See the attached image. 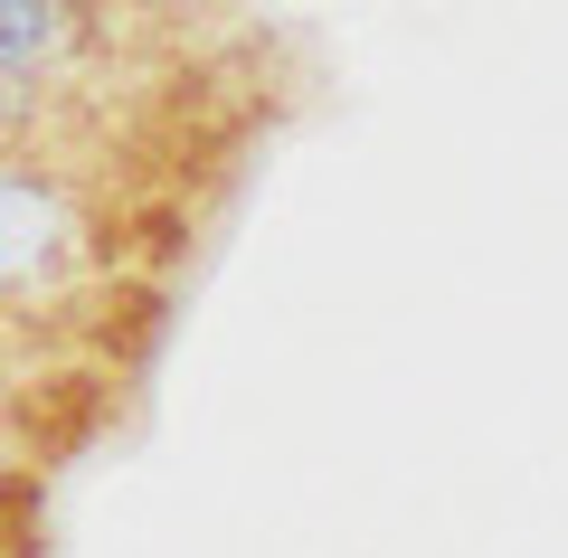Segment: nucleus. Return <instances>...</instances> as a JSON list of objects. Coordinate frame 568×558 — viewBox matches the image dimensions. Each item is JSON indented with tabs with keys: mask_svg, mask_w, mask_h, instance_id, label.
<instances>
[{
	"mask_svg": "<svg viewBox=\"0 0 568 558\" xmlns=\"http://www.w3.org/2000/svg\"><path fill=\"white\" fill-rule=\"evenodd\" d=\"M77 265H85V209L58 180L0 161V303L20 313V303L77 284Z\"/></svg>",
	"mask_w": 568,
	"mask_h": 558,
	"instance_id": "1",
	"label": "nucleus"
},
{
	"mask_svg": "<svg viewBox=\"0 0 568 558\" xmlns=\"http://www.w3.org/2000/svg\"><path fill=\"white\" fill-rule=\"evenodd\" d=\"M85 10L77 0H0V85H39L48 67H67Z\"/></svg>",
	"mask_w": 568,
	"mask_h": 558,
	"instance_id": "2",
	"label": "nucleus"
},
{
	"mask_svg": "<svg viewBox=\"0 0 568 558\" xmlns=\"http://www.w3.org/2000/svg\"><path fill=\"white\" fill-rule=\"evenodd\" d=\"M0 123H10V114H0Z\"/></svg>",
	"mask_w": 568,
	"mask_h": 558,
	"instance_id": "3",
	"label": "nucleus"
}]
</instances>
